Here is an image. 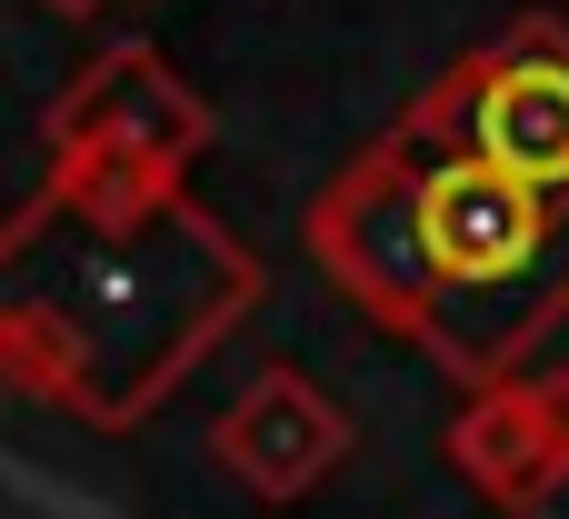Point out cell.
Listing matches in <instances>:
<instances>
[{
  "instance_id": "obj_1",
  "label": "cell",
  "mask_w": 569,
  "mask_h": 519,
  "mask_svg": "<svg viewBox=\"0 0 569 519\" xmlns=\"http://www.w3.org/2000/svg\"><path fill=\"white\" fill-rule=\"evenodd\" d=\"M569 190H540L460 140H440V160H400L370 150L330 210H310V240L330 250V270L380 310V320H410L450 370L470 350V300L500 310L520 300L530 320L569 310V250H560Z\"/></svg>"
},
{
  "instance_id": "obj_2",
  "label": "cell",
  "mask_w": 569,
  "mask_h": 519,
  "mask_svg": "<svg viewBox=\"0 0 569 519\" xmlns=\"http://www.w3.org/2000/svg\"><path fill=\"white\" fill-rule=\"evenodd\" d=\"M410 140H460L540 190H569V30L550 10L510 20L490 50H470L420 110H410Z\"/></svg>"
},
{
  "instance_id": "obj_3",
  "label": "cell",
  "mask_w": 569,
  "mask_h": 519,
  "mask_svg": "<svg viewBox=\"0 0 569 519\" xmlns=\"http://www.w3.org/2000/svg\"><path fill=\"white\" fill-rule=\"evenodd\" d=\"M350 450H360L350 410H340L310 370H290V360H270V370L220 410V430H210V460H220L260 510H300Z\"/></svg>"
},
{
  "instance_id": "obj_4",
  "label": "cell",
  "mask_w": 569,
  "mask_h": 519,
  "mask_svg": "<svg viewBox=\"0 0 569 519\" xmlns=\"http://www.w3.org/2000/svg\"><path fill=\"white\" fill-rule=\"evenodd\" d=\"M440 460L490 500V510L530 519L569 490V370H540V380H480V400L440 430Z\"/></svg>"
},
{
  "instance_id": "obj_5",
  "label": "cell",
  "mask_w": 569,
  "mask_h": 519,
  "mask_svg": "<svg viewBox=\"0 0 569 519\" xmlns=\"http://www.w3.org/2000/svg\"><path fill=\"white\" fill-rule=\"evenodd\" d=\"M210 140V110L190 100V80L150 50V40H120L100 50L70 100L50 110V160L60 150H120V160H160V170H190Z\"/></svg>"
},
{
  "instance_id": "obj_6",
  "label": "cell",
  "mask_w": 569,
  "mask_h": 519,
  "mask_svg": "<svg viewBox=\"0 0 569 519\" xmlns=\"http://www.w3.org/2000/svg\"><path fill=\"white\" fill-rule=\"evenodd\" d=\"M0 360H10V380H20L30 400H80V390H90V360H80L70 320L40 310V300H10V320H0Z\"/></svg>"
},
{
  "instance_id": "obj_7",
  "label": "cell",
  "mask_w": 569,
  "mask_h": 519,
  "mask_svg": "<svg viewBox=\"0 0 569 519\" xmlns=\"http://www.w3.org/2000/svg\"><path fill=\"white\" fill-rule=\"evenodd\" d=\"M40 10H60V20H90V10H100V0H40Z\"/></svg>"
}]
</instances>
